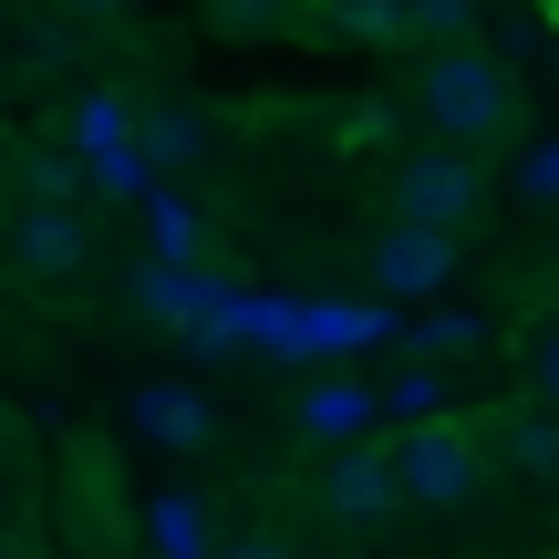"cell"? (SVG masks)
I'll return each mask as SVG.
<instances>
[{
    "label": "cell",
    "mask_w": 559,
    "mask_h": 559,
    "mask_svg": "<svg viewBox=\"0 0 559 559\" xmlns=\"http://www.w3.org/2000/svg\"><path fill=\"white\" fill-rule=\"evenodd\" d=\"M415 104H425V124H436V135L487 145V135H508L519 83H508V62H487V52H466V41H445V52L415 62Z\"/></svg>",
    "instance_id": "cell-1"
},
{
    "label": "cell",
    "mask_w": 559,
    "mask_h": 559,
    "mask_svg": "<svg viewBox=\"0 0 559 559\" xmlns=\"http://www.w3.org/2000/svg\"><path fill=\"white\" fill-rule=\"evenodd\" d=\"M487 207V166L466 156V145H415V156L394 166V218L415 228H466Z\"/></svg>",
    "instance_id": "cell-2"
},
{
    "label": "cell",
    "mask_w": 559,
    "mask_h": 559,
    "mask_svg": "<svg viewBox=\"0 0 559 559\" xmlns=\"http://www.w3.org/2000/svg\"><path fill=\"white\" fill-rule=\"evenodd\" d=\"M394 487H404V508H466L477 498V436L466 425H415L394 445Z\"/></svg>",
    "instance_id": "cell-3"
},
{
    "label": "cell",
    "mask_w": 559,
    "mask_h": 559,
    "mask_svg": "<svg viewBox=\"0 0 559 559\" xmlns=\"http://www.w3.org/2000/svg\"><path fill=\"white\" fill-rule=\"evenodd\" d=\"M321 508H332L342 528H373V519H394V508H404V487H394V456H383V445H332V466H321Z\"/></svg>",
    "instance_id": "cell-4"
},
{
    "label": "cell",
    "mask_w": 559,
    "mask_h": 559,
    "mask_svg": "<svg viewBox=\"0 0 559 559\" xmlns=\"http://www.w3.org/2000/svg\"><path fill=\"white\" fill-rule=\"evenodd\" d=\"M11 260L21 270H32V280H73L83 260H94V228H83L73 218V207H21V218H11Z\"/></svg>",
    "instance_id": "cell-5"
},
{
    "label": "cell",
    "mask_w": 559,
    "mask_h": 559,
    "mask_svg": "<svg viewBox=\"0 0 559 559\" xmlns=\"http://www.w3.org/2000/svg\"><path fill=\"white\" fill-rule=\"evenodd\" d=\"M445 270H456V228H415V218H394V228H383V249H373V280H383V290H404V300L436 290Z\"/></svg>",
    "instance_id": "cell-6"
},
{
    "label": "cell",
    "mask_w": 559,
    "mask_h": 559,
    "mask_svg": "<svg viewBox=\"0 0 559 559\" xmlns=\"http://www.w3.org/2000/svg\"><path fill=\"white\" fill-rule=\"evenodd\" d=\"M135 436H145V445H166V456H187V445L218 436V415H207L198 383H135Z\"/></svg>",
    "instance_id": "cell-7"
},
{
    "label": "cell",
    "mask_w": 559,
    "mask_h": 559,
    "mask_svg": "<svg viewBox=\"0 0 559 559\" xmlns=\"http://www.w3.org/2000/svg\"><path fill=\"white\" fill-rule=\"evenodd\" d=\"M373 415H383V383H311L300 394V436L311 445H362Z\"/></svg>",
    "instance_id": "cell-8"
},
{
    "label": "cell",
    "mask_w": 559,
    "mask_h": 559,
    "mask_svg": "<svg viewBox=\"0 0 559 559\" xmlns=\"http://www.w3.org/2000/svg\"><path fill=\"white\" fill-rule=\"evenodd\" d=\"M207 135H218V124H207L198 104H135V156L145 166H198Z\"/></svg>",
    "instance_id": "cell-9"
},
{
    "label": "cell",
    "mask_w": 559,
    "mask_h": 559,
    "mask_svg": "<svg viewBox=\"0 0 559 559\" xmlns=\"http://www.w3.org/2000/svg\"><path fill=\"white\" fill-rule=\"evenodd\" d=\"M73 156L94 166V177H104L115 156H135V104H124V94H83V104H73Z\"/></svg>",
    "instance_id": "cell-10"
},
{
    "label": "cell",
    "mask_w": 559,
    "mask_h": 559,
    "mask_svg": "<svg viewBox=\"0 0 559 559\" xmlns=\"http://www.w3.org/2000/svg\"><path fill=\"white\" fill-rule=\"evenodd\" d=\"M311 32H332V41H404V0H311Z\"/></svg>",
    "instance_id": "cell-11"
},
{
    "label": "cell",
    "mask_w": 559,
    "mask_h": 559,
    "mask_svg": "<svg viewBox=\"0 0 559 559\" xmlns=\"http://www.w3.org/2000/svg\"><path fill=\"white\" fill-rule=\"evenodd\" d=\"M145 549H156V559H218L198 498H156V508H145Z\"/></svg>",
    "instance_id": "cell-12"
},
{
    "label": "cell",
    "mask_w": 559,
    "mask_h": 559,
    "mask_svg": "<svg viewBox=\"0 0 559 559\" xmlns=\"http://www.w3.org/2000/svg\"><path fill=\"white\" fill-rule=\"evenodd\" d=\"M383 415H394L404 436H415V425H445V373L436 362H404V373L383 383Z\"/></svg>",
    "instance_id": "cell-13"
},
{
    "label": "cell",
    "mask_w": 559,
    "mask_h": 559,
    "mask_svg": "<svg viewBox=\"0 0 559 559\" xmlns=\"http://www.w3.org/2000/svg\"><path fill=\"white\" fill-rule=\"evenodd\" d=\"M145 228H156V260L166 270H187V260H198V239H207V218L187 198H145Z\"/></svg>",
    "instance_id": "cell-14"
},
{
    "label": "cell",
    "mask_w": 559,
    "mask_h": 559,
    "mask_svg": "<svg viewBox=\"0 0 559 559\" xmlns=\"http://www.w3.org/2000/svg\"><path fill=\"white\" fill-rule=\"evenodd\" d=\"M508 466H519V477H559V415H519L508 425Z\"/></svg>",
    "instance_id": "cell-15"
},
{
    "label": "cell",
    "mask_w": 559,
    "mask_h": 559,
    "mask_svg": "<svg viewBox=\"0 0 559 559\" xmlns=\"http://www.w3.org/2000/svg\"><path fill=\"white\" fill-rule=\"evenodd\" d=\"M466 21H477V0H404V41H466Z\"/></svg>",
    "instance_id": "cell-16"
},
{
    "label": "cell",
    "mask_w": 559,
    "mask_h": 559,
    "mask_svg": "<svg viewBox=\"0 0 559 559\" xmlns=\"http://www.w3.org/2000/svg\"><path fill=\"white\" fill-rule=\"evenodd\" d=\"M135 300H145V321H187V311H198V280H187V270H166V260H156V270H145V280H135Z\"/></svg>",
    "instance_id": "cell-17"
},
{
    "label": "cell",
    "mask_w": 559,
    "mask_h": 559,
    "mask_svg": "<svg viewBox=\"0 0 559 559\" xmlns=\"http://www.w3.org/2000/svg\"><path fill=\"white\" fill-rule=\"evenodd\" d=\"M519 198H528V207H559V135H539V145L519 156Z\"/></svg>",
    "instance_id": "cell-18"
},
{
    "label": "cell",
    "mask_w": 559,
    "mask_h": 559,
    "mask_svg": "<svg viewBox=\"0 0 559 559\" xmlns=\"http://www.w3.org/2000/svg\"><path fill=\"white\" fill-rule=\"evenodd\" d=\"M415 342H425V353H477V342H487V321H477V311H436Z\"/></svg>",
    "instance_id": "cell-19"
},
{
    "label": "cell",
    "mask_w": 559,
    "mask_h": 559,
    "mask_svg": "<svg viewBox=\"0 0 559 559\" xmlns=\"http://www.w3.org/2000/svg\"><path fill=\"white\" fill-rule=\"evenodd\" d=\"M528 394H539L549 415H559V321H549L539 342H528Z\"/></svg>",
    "instance_id": "cell-20"
},
{
    "label": "cell",
    "mask_w": 559,
    "mask_h": 559,
    "mask_svg": "<svg viewBox=\"0 0 559 559\" xmlns=\"http://www.w3.org/2000/svg\"><path fill=\"white\" fill-rule=\"evenodd\" d=\"M228 32H290V0H218Z\"/></svg>",
    "instance_id": "cell-21"
},
{
    "label": "cell",
    "mask_w": 559,
    "mask_h": 559,
    "mask_svg": "<svg viewBox=\"0 0 559 559\" xmlns=\"http://www.w3.org/2000/svg\"><path fill=\"white\" fill-rule=\"evenodd\" d=\"M218 559H300V549L270 539V528H249V539H218Z\"/></svg>",
    "instance_id": "cell-22"
},
{
    "label": "cell",
    "mask_w": 559,
    "mask_h": 559,
    "mask_svg": "<svg viewBox=\"0 0 559 559\" xmlns=\"http://www.w3.org/2000/svg\"><path fill=\"white\" fill-rule=\"evenodd\" d=\"M73 11H124V0H73Z\"/></svg>",
    "instance_id": "cell-23"
},
{
    "label": "cell",
    "mask_w": 559,
    "mask_h": 559,
    "mask_svg": "<svg viewBox=\"0 0 559 559\" xmlns=\"http://www.w3.org/2000/svg\"><path fill=\"white\" fill-rule=\"evenodd\" d=\"M0 559H21V549H11V539H0Z\"/></svg>",
    "instance_id": "cell-24"
}]
</instances>
